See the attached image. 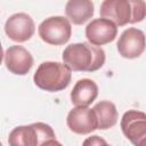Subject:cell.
Listing matches in <instances>:
<instances>
[{
  "label": "cell",
  "mask_w": 146,
  "mask_h": 146,
  "mask_svg": "<svg viewBox=\"0 0 146 146\" xmlns=\"http://www.w3.org/2000/svg\"><path fill=\"white\" fill-rule=\"evenodd\" d=\"M63 60L72 71L95 72L105 64V51L103 48L90 42H78L68 44L63 51Z\"/></svg>",
  "instance_id": "6da1fadb"
},
{
  "label": "cell",
  "mask_w": 146,
  "mask_h": 146,
  "mask_svg": "<svg viewBox=\"0 0 146 146\" xmlns=\"http://www.w3.org/2000/svg\"><path fill=\"white\" fill-rule=\"evenodd\" d=\"M102 18L113 22L116 26L139 23L146 17V2L141 0H105L100 5Z\"/></svg>",
  "instance_id": "7a4b0ae2"
},
{
  "label": "cell",
  "mask_w": 146,
  "mask_h": 146,
  "mask_svg": "<svg viewBox=\"0 0 146 146\" xmlns=\"http://www.w3.org/2000/svg\"><path fill=\"white\" fill-rule=\"evenodd\" d=\"M72 79V70L64 63L43 62L36 68L33 81L42 90L56 92L68 87Z\"/></svg>",
  "instance_id": "3957f363"
},
{
  "label": "cell",
  "mask_w": 146,
  "mask_h": 146,
  "mask_svg": "<svg viewBox=\"0 0 146 146\" xmlns=\"http://www.w3.org/2000/svg\"><path fill=\"white\" fill-rule=\"evenodd\" d=\"M55 137V132L49 124L36 122L14 128L9 133L8 144L9 146H41L44 141Z\"/></svg>",
  "instance_id": "277c9868"
},
{
  "label": "cell",
  "mask_w": 146,
  "mask_h": 146,
  "mask_svg": "<svg viewBox=\"0 0 146 146\" xmlns=\"http://www.w3.org/2000/svg\"><path fill=\"white\" fill-rule=\"evenodd\" d=\"M39 36L46 43L60 46L66 43L72 34V26L68 18L63 16H51L41 22L38 27Z\"/></svg>",
  "instance_id": "5b68a950"
},
{
  "label": "cell",
  "mask_w": 146,
  "mask_h": 146,
  "mask_svg": "<svg viewBox=\"0 0 146 146\" xmlns=\"http://www.w3.org/2000/svg\"><path fill=\"white\" fill-rule=\"evenodd\" d=\"M120 124L123 135L135 146H146V113L129 110L122 115Z\"/></svg>",
  "instance_id": "8992f818"
},
{
  "label": "cell",
  "mask_w": 146,
  "mask_h": 146,
  "mask_svg": "<svg viewBox=\"0 0 146 146\" xmlns=\"http://www.w3.org/2000/svg\"><path fill=\"white\" fill-rule=\"evenodd\" d=\"M119 54L128 59L139 57L146 49L145 33L136 27H129L124 30L116 43Z\"/></svg>",
  "instance_id": "52a82bcc"
},
{
  "label": "cell",
  "mask_w": 146,
  "mask_h": 146,
  "mask_svg": "<svg viewBox=\"0 0 146 146\" xmlns=\"http://www.w3.org/2000/svg\"><path fill=\"white\" fill-rule=\"evenodd\" d=\"M34 31V21L25 13L11 15L5 24V32L7 36L15 42H25L30 40L33 36Z\"/></svg>",
  "instance_id": "ba28073f"
},
{
  "label": "cell",
  "mask_w": 146,
  "mask_h": 146,
  "mask_svg": "<svg viewBox=\"0 0 146 146\" xmlns=\"http://www.w3.org/2000/svg\"><path fill=\"white\" fill-rule=\"evenodd\" d=\"M68 129L78 135H88L98 129V119L94 108L74 107L66 117Z\"/></svg>",
  "instance_id": "9c48e42d"
},
{
  "label": "cell",
  "mask_w": 146,
  "mask_h": 146,
  "mask_svg": "<svg viewBox=\"0 0 146 146\" xmlns=\"http://www.w3.org/2000/svg\"><path fill=\"white\" fill-rule=\"evenodd\" d=\"M3 60L7 70L16 75H25L33 66L31 52L22 46H10L3 54Z\"/></svg>",
  "instance_id": "30bf717a"
},
{
  "label": "cell",
  "mask_w": 146,
  "mask_h": 146,
  "mask_svg": "<svg viewBox=\"0 0 146 146\" xmlns=\"http://www.w3.org/2000/svg\"><path fill=\"white\" fill-rule=\"evenodd\" d=\"M117 34L116 25L106 18L92 19L86 27V38L97 47L112 42Z\"/></svg>",
  "instance_id": "8fae6325"
},
{
  "label": "cell",
  "mask_w": 146,
  "mask_h": 146,
  "mask_svg": "<svg viewBox=\"0 0 146 146\" xmlns=\"http://www.w3.org/2000/svg\"><path fill=\"white\" fill-rule=\"evenodd\" d=\"M97 96L98 87L96 82L90 79H81L71 91V102L75 107H88Z\"/></svg>",
  "instance_id": "7c38bea8"
},
{
  "label": "cell",
  "mask_w": 146,
  "mask_h": 146,
  "mask_svg": "<svg viewBox=\"0 0 146 146\" xmlns=\"http://www.w3.org/2000/svg\"><path fill=\"white\" fill-rule=\"evenodd\" d=\"M65 14L70 22L81 25L94 16V3L90 0H70L65 6Z\"/></svg>",
  "instance_id": "4fadbf2b"
},
{
  "label": "cell",
  "mask_w": 146,
  "mask_h": 146,
  "mask_svg": "<svg viewBox=\"0 0 146 146\" xmlns=\"http://www.w3.org/2000/svg\"><path fill=\"white\" fill-rule=\"evenodd\" d=\"M94 111L98 119V129L107 130L117 122L116 106L110 100H100L94 106Z\"/></svg>",
  "instance_id": "5bb4252c"
},
{
  "label": "cell",
  "mask_w": 146,
  "mask_h": 146,
  "mask_svg": "<svg viewBox=\"0 0 146 146\" xmlns=\"http://www.w3.org/2000/svg\"><path fill=\"white\" fill-rule=\"evenodd\" d=\"M82 146H111V145H108L104 138L95 135L86 138L84 141L82 143Z\"/></svg>",
  "instance_id": "9a60e30c"
},
{
  "label": "cell",
  "mask_w": 146,
  "mask_h": 146,
  "mask_svg": "<svg viewBox=\"0 0 146 146\" xmlns=\"http://www.w3.org/2000/svg\"><path fill=\"white\" fill-rule=\"evenodd\" d=\"M41 146H63L58 140H56V138H52V139H49L47 141H44Z\"/></svg>",
  "instance_id": "2e32d148"
}]
</instances>
